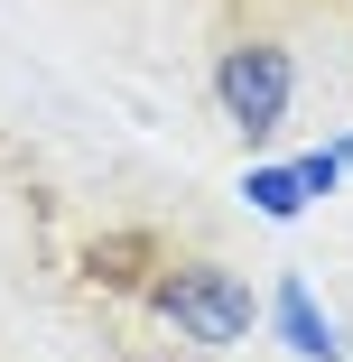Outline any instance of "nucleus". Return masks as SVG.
Returning <instances> with one entry per match:
<instances>
[{
	"mask_svg": "<svg viewBox=\"0 0 353 362\" xmlns=\"http://www.w3.org/2000/svg\"><path fill=\"white\" fill-rule=\"evenodd\" d=\"M251 204L270 214V223H298V214H307V186H298V168H251Z\"/></svg>",
	"mask_w": 353,
	"mask_h": 362,
	"instance_id": "obj_4",
	"label": "nucleus"
},
{
	"mask_svg": "<svg viewBox=\"0 0 353 362\" xmlns=\"http://www.w3.org/2000/svg\"><path fill=\"white\" fill-rule=\"evenodd\" d=\"M149 307H158L186 344H204V353H224V344H242V334L260 325L251 279L224 269V260H168V269L149 279Z\"/></svg>",
	"mask_w": 353,
	"mask_h": 362,
	"instance_id": "obj_1",
	"label": "nucleus"
},
{
	"mask_svg": "<svg viewBox=\"0 0 353 362\" xmlns=\"http://www.w3.org/2000/svg\"><path fill=\"white\" fill-rule=\"evenodd\" d=\"M289 93H298V65H289L279 37H242V47L214 56V103H224V121L242 139H270L289 121Z\"/></svg>",
	"mask_w": 353,
	"mask_h": 362,
	"instance_id": "obj_2",
	"label": "nucleus"
},
{
	"mask_svg": "<svg viewBox=\"0 0 353 362\" xmlns=\"http://www.w3.org/2000/svg\"><path fill=\"white\" fill-rule=\"evenodd\" d=\"M270 316H279V334H289V353H307V362H335V353H344V344H335V325H325V316H316V298H307V279H279Z\"/></svg>",
	"mask_w": 353,
	"mask_h": 362,
	"instance_id": "obj_3",
	"label": "nucleus"
},
{
	"mask_svg": "<svg viewBox=\"0 0 353 362\" xmlns=\"http://www.w3.org/2000/svg\"><path fill=\"white\" fill-rule=\"evenodd\" d=\"M298 186H307V195H335V186H344V149H307V158H298Z\"/></svg>",
	"mask_w": 353,
	"mask_h": 362,
	"instance_id": "obj_5",
	"label": "nucleus"
}]
</instances>
